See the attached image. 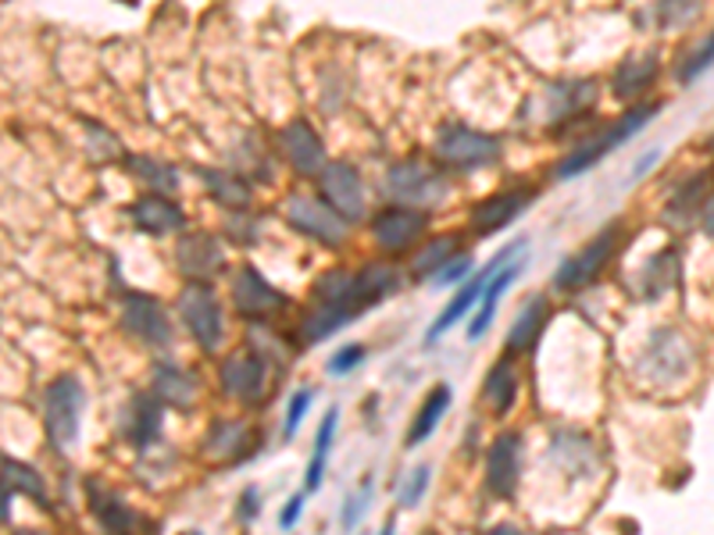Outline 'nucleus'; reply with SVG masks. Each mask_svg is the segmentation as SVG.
Listing matches in <instances>:
<instances>
[{
	"label": "nucleus",
	"mask_w": 714,
	"mask_h": 535,
	"mask_svg": "<svg viewBox=\"0 0 714 535\" xmlns=\"http://www.w3.org/2000/svg\"><path fill=\"white\" fill-rule=\"evenodd\" d=\"M239 511H247V518L258 511V489H247V507H239Z\"/></svg>",
	"instance_id": "46"
},
{
	"label": "nucleus",
	"mask_w": 714,
	"mask_h": 535,
	"mask_svg": "<svg viewBox=\"0 0 714 535\" xmlns=\"http://www.w3.org/2000/svg\"><path fill=\"white\" fill-rule=\"evenodd\" d=\"M122 325L137 340L151 343V346H168L172 343V325H168L165 311H161V304L154 297H143V293H129V297H126Z\"/></svg>",
	"instance_id": "16"
},
{
	"label": "nucleus",
	"mask_w": 714,
	"mask_h": 535,
	"mask_svg": "<svg viewBox=\"0 0 714 535\" xmlns=\"http://www.w3.org/2000/svg\"><path fill=\"white\" fill-rule=\"evenodd\" d=\"M700 8H704V0H657L651 11L662 29H686L700 19Z\"/></svg>",
	"instance_id": "35"
},
{
	"label": "nucleus",
	"mask_w": 714,
	"mask_h": 535,
	"mask_svg": "<svg viewBox=\"0 0 714 535\" xmlns=\"http://www.w3.org/2000/svg\"><path fill=\"white\" fill-rule=\"evenodd\" d=\"M554 97V115L558 118H572L578 111H586V107L597 100V83H561Z\"/></svg>",
	"instance_id": "36"
},
{
	"label": "nucleus",
	"mask_w": 714,
	"mask_h": 535,
	"mask_svg": "<svg viewBox=\"0 0 714 535\" xmlns=\"http://www.w3.org/2000/svg\"><path fill=\"white\" fill-rule=\"evenodd\" d=\"M618 239H622V229H618V225L604 229L600 236H593L583 250L572 253V258L558 268L554 286L564 289V293H572V289H583L586 283H593V278H597L604 268H608V261L614 258Z\"/></svg>",
	"instance_id": "6"
},
{
	"label": "nucleus",
	"mask_w": 714,
	"mask_h": 535,
	"mask_svg": "<svg viewBox=\"0 0 714 535\" xmlns=\"http://www.w3.org/2000/svg\"><path fill=\"white\" fill-rule=\"evenodd\" d=\"M487 535H525V532L518 525H507V521H504V525H493Z\"/></svg>",
	"instance_id": "45"
},
{
	"label": "nucleus",
	"mask_w": 714,
	"mask_h": 535,
	"mask_svg": "<svg viewBox=\"0 0 714 535\" xmlns=\"http://www.w3.org/2000/svg\"><path fill=\"white\" fill-rule=\"evenodd\" d=\"M518 272H522V261H511V264H504L501 272L490 278V286H487V293H482V300H479V314L471 318V325H468V340H482V336H487L490 321L496 314V304H501L507 286L518 278Z\"/></svg>",
	"instance_id": "23"
},
{
	"label": "nucleus",
	"mask_w": 714,
	"mask_h": 535,
	"mask_svg": "<svg viewBox=\"0 0 714 535\" xmlns=\"http://www.w3.org/2000/svg\"><path fill=\"white\" fill-rule=\"evenodd\" d=\"M161 418H165V404L157 396H132V404L126 407V439L132 447H151L161 436Z\"/></svg>",
	"instance_id": "20"
},
{
	"label": "nucleus",
	"mask_w": 714,
	"mask_h": 535,
	"mask_svg": "<svg viewBox=\"0 0 714 535\" xmlns=\"http://www.w3.org/2000/svg\"><path fill=\"white\" fill-rule=\"evenodd\" d=\"M657 111H662V107H657V104H646V107H632L629 115H622V118H618V122H614V126H608V129H604L600 136H593L589 143H583V146H578L575 154H569V157H564L561 165H558V179H572V176H578V171L593 168V165H597V160H600L604 154H608V151H614V146H622V143H625L629 136H636V132H640V129H643L646 122H651V118H654Z\"/></svg>",
	"instance_id": "4"
},
{
	"label": "nucleus",
	"mask_w": 714,
	"mask_h": 535,
	"mask_svg": "<svg viewBox=\"0 0 714 535\" xmlns=\"http://www.w3.org/2000/svg\"><path fill=\"white\" fill-rule=\"evenodd\" d=\"M522 482V439L515 432H504L493 439L487 453V486L496 500H511Z\"/></svg>",
	"instance_id": "13"
},
{
	"label": "nucleus",
	"mask_w": 714,
	"mask_h": 535,
	"mask_svg": "<svg viewBox=\"0 0 714 535\" xmlns=\"http://www.w3.org/2000/svg\"><path fill=\"white\" fill-rule=\"evenodd\" d=\"M425 489H429V467L422 464V467H414V472L400 482V507H419L422 503V497H425Z\"/></svg>",
	"instance_id": "38"
},
{
	"label": "nucleus",
	"mask_w": 714,
	"mask_h": 535,
	"mask_svg": "<svg viewBox=\"0 0 714 535\" xmlns=\"http://www.w3.org/2000/svg\"><path fill=\"white\" fill-rule=\"evenodd\" d=\"M265 379L268 374L258 350H236L222 360V390L239 404H258L268 390Z\"/></svg>",
	"instance_id": "11"
},
{
	"label": "nucleus",
	"mask_w": 714,
	"mask_h": 535,
	"mask_svg": "<svg viewBox=\"0 0 714 535\" xmlns=\"http://www.w3.org/2000/svg\"><path fill=\"white\" fill-rule=\"evenodd\" d=\"M129 171L140 182L151 186V190H157L161 197L179 190V176H175V168L165 165V160H157V157H143V154L140 157H129Z\"/></svg>",
	"instance_id": "31"
},
{
	"label": "nucleus",
	"mask_w": 714,
	"mask_h": 535,
	"mask_svg": "<svg viewBox=\"0 0 714 535\" xmlns=\"http://www.w3.org/2000/svg\"><path fill=\"white\" fill-rule=\"evenodd\" d=\"M450 396L454 393H450L447 382H440V385L429 390V396L422 400V407H419V414H414V421L408 428V447H419L436 432V425L443 421V414H447V407H450Z\"/></svg>",
	"instance_id": "25"
},
{
	"label": "nucleus",
	"mask_w": 714,
	"mask_h": 535,
	"mask_svg": "<svg viewBox=\"0 0 714 535\" xmlns=\"http://www.w3.org/2000/svg\"><path fill=\"white\" fill-rule=\"evenodd\" d=\"M279 151L282 157L290 160V168L296 176H321L326 171V146H321L318 132L304 122V118H296V122L282 126L279 132Z\"/></svg>",
	"instance_id": "12"
},
{
	"label": "nucleus",
	"mask_w": 714,
	"mask_h": 535,
	"mask_svg": "<svg viewBox=\"0 0 714 535\" xmlns=\"http://www.w3.org/2000/svg\"><path fill=\"white\" fill-rule=\"evenodd\" d=\"M154 396L168 407H190L197 400V382L190 371H179L172 365H161L154 371Z\"/></svg>",
	"instance_id": "26"
},
{
	"label": "nucleus",
	"mask_w": 714,
	"mask_h": 535,
	"mask_svg": "<svg viewBox=\"0 0 714 535\" xmlns=\"http://www.w3.org/2000/svg\"><path fill=\"white\" fill-rule=\"evenodd\" d=\"M707 146H711V151H714V136H711V140H707Z\"/></svg>",
	"instance_id": "49"
},
{
	"label": "nucleus",
	"mask_w": 714,
	"mask_h": 535,
	"mask_svg": "<svg viewBox=\"0 0 714 535\" xmlns=\"http://www.w3.org/2000/svg\"><path fill=\"white\" fill-rule=\"evenodd\" d=\"M468 268H471V258H454L443 272L433 278V283H440V286H450V283H457V278H465L468 275Z\"/></svg>",
	"instance_id": "43"
},
{
	"label": "nucleus",
	"mask_w": 714,
	"mask_h": 535,
	"mask_svg": "<svg viewBox=\"0 0 714 535\" xmlns=\"http://www.w3.org/2000/svg\"><path fill=\"white\" fill-rule=\"evenodd\" d=\"M361 360H365V346H361V343H350V346H343L340 354L329 357V371H332V374H347V371H354Z\"/></svg>",
	"instance_id": "41"
},
{
	"label": "nucleus",
	"mask_w": 714,
	"mask_h": 535,
	"mask_svg": "<svg viewBox=\"0 0 714 535\" xmlns=\"http://www.w3.org/2000/svg\"><path fill=\"white\" fill-rule=\"evenodd\" d=\"M354 318V311L350 307H326V304H315V311L304 318V340L307 343H321L326 336H332V332H340L347 321Z\"/></svg>",
	"instance_id": "30"
},
{
	"label": "nucleus",
	"mask_w": 714,
	"mask_h": 535,
	"mask_svg": "<svg viewBox=\"0 0 714 535\" xmlns=\"http://www.w3.org/2000/svg\"><path fill=\"white\" fill-rule=\"evenodd\" d=\"M436 157L450 168L476 171V168L493 165V160H501V140L487 136V132H479V129H468V126H447V129H440V136H436Z\"/></svg>",
	"instance_id": "5"
},
{
	"label": "nucleus",
	"mask_w": 714,
	"mask_h": 535,
	"mask_svg": "<svg viewBox=\"0 0 714 535\" xmlns=\"http://www.w3.org/2000/svg\"><path fill=\"white\" fill-rule=\"evenodd\" d=\"M79 418H83V385H79L72 374L50 382L44 393V421H47V436L50 447L58 453H69L79 439Z\"/></svg>",
	"instance_id": "3"
},
{
	"label": "nucleus",
	"mask_w": 714,
	"mask_h": 535,
	"mask_svg": "<svg viewBox=\"0 0 714 535\" xmlns=\"http://www.w3.org/2000/svg\"><path fill=\"white\" fill-rule=\"evenodd\" d=\"M175 261H179L183 275H190L194 283H204V278L219 275L225 268V250L214 236L194 233V236L179 239V247H175Z\"/></svg>",
	"instance_id": "15"
},
{
	"label": "nucleus",
	"mask_w": 714,
	"mask_h": 535,
	"mask_svg": "<svg viewBox=\"0 0 714 535\" xmlns=\"http://www.w3.org/2000/svg\"><path fill=\"white\" fill-rule=\"evenodd\" d=\"M383 193L389 200H397L400 207H433L447 197V179L440 176L425 165V160H400L386 171V182H383Z\"/></svg>",
	"instance_id": "2"
},
{
	"label": "nucleus",
	"mask_w": 714,
	"mask_h": 535,
	"mask_svg": "<svg viewBox=\"0 0 714 535\" xmlns=\"http://www.w3.org/2000/svg\"><path fill=\"white\" fill-rule=\"evenodd\" d=\"M429 229V211L419 207H386L372 218V239L375 247L386 253H403L411 250Z\"/></svg>",
	"instance_id": "8"
},
{
	"label": "nucleus",
	"mask_w": 714,
	"mask_h": 535,
	"mask_svg": "<svg viewBox=\"0 0 714 535\" xmlns=\"http://www.w3.org/2000/svg\"><path fill=\"white\" fill-rule=\"evenodd\" d=\"M86 497H90V511L97 518V528L104 535H132L137 532V514L132 507H126L115 492H107L97 482H86Z\"/></svg>",
	"instance_id": "18"
},
{
	"label": "nucleus",
	"mask_w": 714,
	"mask_h": 535,
	"mask_svg": "<svg viewBox=\"0 0 714 535\" xmlns=\"http://www.w3.org/2000/svg\"><path fill=\"white\" fill-rule=\"evenodd\" d=\"M515 396H518V371L507 357V360H501V365L490 368L487 385H482V400H487V407L493 414H507L511 404H515Z\"/></svg>",
	"instance_id": "27"
},
{
	"label": "nucleus",
	"mask_w": 714,
	"mask_h": 535,
	"mask_svg": "<svg viewBox=\"0 0 714 535\" xmlns=\"http://www.w3.org/2000/svg\"><path fill=\"white\" fill-rule=\"evenodd\" d=\"M704 190H707V176H697V179H690L682 186V190L671 197V204H668V218H676V222H682V218H690L693 211H700V197H704Z\"/></svg>",
	"instance_id": "37"
},
{
	"label": "nucleus",
	"mask_w": 714,
	"mask_h": 535,
	"mask_svg": "<svg viewBox=\"0 0 714 535\" xmlns=\"http://www.w3.org/2000/svg\"><path fill=\"white\" fill-rule=\"evenodd\" d=\"M132 222H137V229L147 233V236H168V233H179L183 229V211L165 200L161 193H151V197H140L137 204L129 207Z\"/></svg>",
	"instance_id": "19"
},
{
	"label": "nucleus",
	"mask_w": 714,
	"mask_h": 535,
	"mask_svg": "<svg viewBox=\"0 0 714 535\" xmlns=\"http://www.w3.org/2000/svg\"><path fill=\"white\" fill-rule=\"evenodd\" d=\"M200 179H204L208 193L219 200V204L233 207V211H244L247 207L250 190H247L244 179H233V176H225V171H200Z\"/></svg>",
	"instance_id": "34"
},
{
	"label": "nucleus",
	"mask_w": 714,
	"mask_h": 535,
	"mask_svg": "<svg viewBox=\"0 0 714 535\" xmlns=\"http://www.w3.org/2000/svg\"><path fill=\"white\" fill-rule=\"evenodd\" d=\"M183 535H200V532H183Z\"/></svg>",
	"instance_id": "50"
},
{
	"label": "nucleus",
	"mask_w": 714,
	"mask_h": 535,
	"mask_svg": "<svg viewBox=\"0 0 714 535\" xmlns=\"http://www.w3.org/2000/svg\"><path fill=\"white\" fill-rule=\"evenodd\" d=\"M547 325V300L543 297H532L529 304L522 307L515 325L507 332V354L518 357V354H529V346L536 343V336L543 332Z\"/></svg>",
	"instance_id": "24"
},
{
	"label": "nucleus",
	"mask_w": 714,
	"mask_h": 535,
	"mask_svg": "<svg viewBox=\"0 0 714 535\" xmlns=\"http://www.w3.org/2000/svg\"><path fill=\"white\" fill-rule=\"evenodd\" d=\"M518 250H522V243H511V247H504L501 253H496V258H493V261H490L487 268H479V272H476V278H471V283H465L461 289H457V297H454V300L447 304V311H443V314L436 318V325L429 329V336H425V340H429V343H436V340L443 336V332H447V329H454L457 321H461V318H465V314L471 311V307H476V304L482 300V293H487L490 278H493L496 272H501L504 264H511V258H515Z\"/></svg>",
	"instance_id": "9"
},
{
	"label": "nucleus",
	"mask_w": 714,
	"mask_h": 535,
	"mask_svg": "<svg viewBox=\"0 0 714 535\" xmlns=\"http://www.w3.org/2000/svg\"><path fill=\"white\" fill-rule=\"evenodd\" d=\"M15 535H47V532H15Z\"/></svg>",
	"instance_id": "48"
},
{
	"label": "nucleus",
	"mask_w": 714,
	"mask_h": 535,
	"mask_svg": "<svg viewBox=\"0 0 714 535\" xmlns=\"http://www.w3.org/2000/svg\"><path fill=\"white\" fill-rule=\"evenodd\" d=\"M454 253H457V236H436V239H429V243L414 253V278H436L443 268H447L454 261Z\"/></svg>",
	"instance_id": "29"
},
{
	"label": "nucleus",
	"mask_w": 714,
	"mask_h": 535,
	"mask_svg": "<svg viewBox=\"0 0 714 535\" xmlns=\"http://www.w3.org/2000/svg\"><path fill=\"white\" fill-rule=\"evenodd\" d=\"M312 400H315V393H312V390H296V393L290 396V407H286V425H282V432H286V439L296 432V425L304 421V414H307V407H312Z\"/></svg>",
	"instance_id": "40"
},
{
	"label": "nucleus",
	"mask_w": 714,
	"mask_h": 535,
	"mask_svg": "<svg viewBox=\"0 0 714 535\" xmlns=\"http://www.w3.org/2000/svg\"><path fill=\"white\" fill-rule=\"evenodd\" d=\"M279 211H282V218H286L296 233L312 236V239H318V243H326V247H340L343 239H347L350 222L329 204V200H318L312 193H290L286 200H282Z\"/></svg>",
	"instance_id": "1"
},
{
	"label": "nucleus",
	"mask_w": 714,
	"mask_h": 535,
	"mask_svg": "<svg viewBox=\"0 0 714 535\" xmlns=\"http://www.w3.org/2000/svg\"><path fill=\"white\" fill-rule=\"evenodd\" d=\"M657 69H662L657 54H636V58H625L622 69L614 72V83H611L614 97H618V100H636V97H643V93L654 86Z\"/></svg>",
	"instance_id": "21"
},
{
	"label": "nucleus",
	"mask_w": 714,
	"mask_h": 535,
	"mask_svg": "<svg viewBox=\"0 0 714 535\" xmlns=\"http://www.w3.org/2000/svg\"><path fill=\"white\" fill-rule=\"evenodd\" d=\"M321 200H329V204L343 214L347 222H358L365 218V186H361V176L354 165H347V160H332L321 171Z\"/></svg>",
	"instance_id": "10"
},
{
	"label": "nucleus",
	"mask_w": 714,
	"mask_h": 535,
	"mask_svg": "<svg viewBox=\"0 0 714 535\" xmlns=\"http://www.w3.org/2000/svg\"><path fill=\"white\" fill-rule=\"evenodd\" d=\"M711 64H714V33H711V36L704 39V44H700V47L693 50V58L682 64L679 79H682V83H693V79H697V75H704V72L711 69Z\"/></svg>",
	"instance_id": "39"
},
{
	"label": "nucleus",
	"mask_w": 714,
	"mask_h": 535,
	"mask_svg": "<svg viewBox=\"0 0 714 535\" xmlns=\"http://www.w3.org/2000/svg\"><path fill=\"white\" fill-rule=\"evenodd\" d=\"M425 535H436V532H425Z\"/></svg>",
	"instance_id": "51"
},
{
	"label": "nucleus",
	"mask_w": 714,
	"mask_h": 535,
	"mask_svg": "<svg viewBox=\"0 0 714 535\" xmlns=\"http://www.w3.org/2000/svg\"><path fill=\"white\" fill-rule=\"evenodd\" d=\"M379 535H394V525H386V528H383Z\"/></svg>",
	"instance_id": "47"
},
{
	"label": "nucleus",
	"mask_w": 714,
	"mask_h": 535,
	"mask_svg": "<svg viewBox=\"0 0 714 535\" xmlns=\"http://www.w3.org/2000/svg\"><path fill=\"white\" fill-rule=\"evenodd\" d=\"M336 421H340V411H329L326 418H321L318 425V436H315V453H312V464H307V482H304V489L307 492H315L321 486V475H326V453L332 447V436H336Z\"/></svg>",
	"instance_id": "32"
},
{
	"label": "nucleus",
	"mask_w": 714,
	"mask_h": 535,
	"mask_svg": "<svg viewBox=\"0 0 714 535\" xmlns=\"http://www.w3.org/2000/svg\"><path fill=\"white\" fill-rule=\"evenodd\" d=\"M4 486H8L11 492H22V497L44 503V507L50 503V500H47L44 478H39L30 464H22V461H15V457H4Z\"/></svg>",
	"instance_id": "33"
},
{
	"label": "nucleus",
	"mask_w": 714,
	"mask_h": 535,
	"mask_svg": "<svg viewBox=\"0 0 714 535\" xmlns=\"http://www.w3.org/2000/svg\"><path fill=\"white\" fill-rule=\"evenodd\" d=\"M179 311L186 329L194 332V340L200 343V350H219V343L225 336L222 329V307L214 300V293L204 283H190L179 297Z\"/></svg>",
	"instance_id": "7"
},
{
	"label": "nucleus",
	"mask_w": 714,
	"mask_h": 535,
	"mask_svg": "<svg viewBox=\"0 0 714 535\" xmlns=\"http://www.w3.org/2000/svg\"><path fill=\"white\" fill-rule=\"evenodd\" d=\"M304 503H307V489L293 492V497L286 500V507H282V514H279V528H282V532H290V528L296 525V518L304 514Z\"/></svg>",
	"instance_id": "42"
},
{
	"label": "nucleus",
	"mask_w": 714,
	"mask_h": 535,
	"mask_svg": "<svg viewBox=\"0 0 714 535\" xmlns=\"http://www.w3.org/2000/svg\"><path fill=\"white\" fill-rule=\"evenodd\" d=\"M244 443H247L244 421H214L208 432L204 453L211 461H236L239 453H244Z\"/></svg>",
	"instance_id": "28"
},
{
	"label": "nucleus",
	"mask_w": 714,
	"mask_h": 535,
	"mask_svg": "<svg viewBox=\"0 0 714 535\" xmlns=\"http://www.w3.org/2000/svg\"><path fill=\"white\" fill-rule=\"evenodd\" d=\"M532 204V193L529 190H507V193H496L490 200H482V204L471 211V229L479 236H493L501 233L504 225H511L518 218V214Z\"/></svg>",
	"instance_id": "17"
},
{
	"label": "nucleus",
	"mask_w": 714,
	"mask_h": 535,
	"mask_svg": "<svg viewBox=\"0 0 714 535\" xmlns=\"http://www.w3.org/2000/svg\"><path fill=\"white\" fill-rule=\"evenodd\" d=\"M394 289H397V268L394 264H365L354 275V293H350V300H354V311L361 314Z\"/></svg>",
	"instance_id": "22"
},
{
	"label": "nucleus",
	"mask_w": 714,
	"mask_h": 535,
	"mask_svg": "<svg viewBox=\"0 0 714 535\" xmlns=\"http://www.w3.org/2000/svg\"><path fill=\"white\" fill-rule=\"evenodd\" d=\"M233 304H236V311L244 314V318H254V321H261L268 314H276L286 307V297L276 289V286H268L258 268H250L244 264L239 272L233 275Z\"/></svg>",
	"instance_id": "14"
},
{
	"label": "nucleus",
	"mask_w": 714,
	"mask_h": 535,
	"mask_svg": "<svg viewBox=\"0 0 714 535\" xmlns=\"http://www.w3.org/2000/svg\"><path fill=\"white\" fill-rule=\"evenodd\" d=\"M700 229H704L714 239V197L707 200L704 207H700Z\"/></svg>",
	"instance_id": "44"
}]
</instances>
